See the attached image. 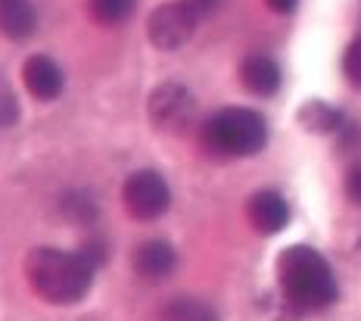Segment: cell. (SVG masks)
Listing matches in <instances>:
<instances>
[{
    "mask_svg": "<svg viewBox=\"0 0 361 321\" xmlns=\"http://www.w3.org/2000/svg\"><path fill=\"white\" fill-rule=\"evenodd\" d=\"M277 284L290 309L299 315L324 312L336 303V278L334 268L312 246H290L277 259Z\"/></svg>",
    "mask_w": 361,
    "mask_h": 321,
    "instance_id": "cell-1",
    "label": "cell"
},
{
    "mask_svg": "<svg viewBox=\"0 0 361 321\" xmlns=\"http://www.w3.org/2000/svg\"><path fill=\"white\" fill-rule=\"evenodd\" d=\"M25 278L41 300L54 305H72L85 300L94 284V262L78 253L56 246H37L25 256Z\"/></svg>",
    "mask_w": 361,
    "mask_h": 321,
    "instance_id": "cell-2",
    "label": "cell"
},
{
    "mask_svg": "<svg viewBox=\"0 0 361 321\" xmlns=\"http://www.w3.org/2000/svg\"><path fill=\"white\" fill-rule=\"evenodd\" d=\"M268 125L252 109H221L202 125V144L215 156H252L265 147Z\"/></svg>",
    "mask_w": 361,
    "mask_h": 321,
    "instance_id": "cell-3",
    "label": "cell"
},
{
    "mask_svg": "<svg viewBox=\"0 0 361 321\" xmlns=\"http://www.w3.org/2000/svg\"><path fill=\"white\" fill-rule=\"evenodd\" d=\"M125 209L140 222H153L159 215L169 212L171 206V190L165 184V178L159 171H134L131 178L125 181L122 190Z\"/></svg>",
    "mask_w": 361,
    "mask_h": 321,
    "instance_id": "cell-4",
    "label": "cell"
},
{
    "mask_svg": "<svg viewBox=\"0 0 361 321\" xmlns=\"http://www.w3.org/2000/svg\"><path fill=\"white\" fill-rule=\"evenodd\" d=\"M200 13L193 10L187 0H175V4H162L159 10H153V16L147 22L149 41L159 50H178L193 38Z\"/></svg>",
    "mask_w": 361,
    "mask_h": 321,
    "instance_id": "cell-5",
    "label": "cell"
},
{
    "mask_svg": "<svg viewBox=\"0 0 361 321\" xmlns=\"http://www.w3.org/2000/svg\"><path fill=\"white\" fill-rule=\"evenodd\" d=\"M149 113H153V122L162 128H178L193 116V97L180 85H162L149 97Z\"/></svg>",
    "mask_w": 361,
    "mask_h": 321,
    "instance_id": "cell-6",
    "label": "cell"
},
{
    "mask_svg": "<svg viewBox=\"0 0 361 321\" xmlns=\"http://www.w3.org/2000/svg\"><path fill=\"white\" fill-rule=\"evenodd\" d=\"M246 215H250L252 228L259 234H277V231L287 228L290 222V206L281 193L274 190H259L250 197V206H246Z\"/></svg>",
    "mask_w": 361,
    "mask_h": 321,
    "instance_id": "cell-7",
    "label": "cell"
},
{
    "mask_svg": "<svg viewBox=\"0 0 361 321\" xmlns=\"http://www.w3.org/2000/svg\"><path fill=\"white\" fill-rule=\"evenodd\" d=\"M22 78H25L28 94L37 97V100H56L66 85L63 69L50 56H32L22 69Z\"/></svg>",
    "mask_w": 361,
    "mask_h": 321,
    "instance_id": "cell-8",
    "label": "cell"
},
{
    "mask_svg": "<svg viewBox=\"0 0 361 321\" xmlns=\"http://www.w3.org/2000/svg\"><path fill=\"white\" fill-rule=\"evenodd\" d=\"M175 262H178L175 250H171L165 241H147V243H140L137 250H134V259H131L134 272H137L144 281H162V278H169V274L175 272Z\"/></svg>",
    "mask_w": 361,
    "mask_h": 321,
    "instance_id": "cell-9",
    "label": "cell"
},
{
    "mask_svg": "<svg viewBox=\"0 0 361 321\" xmlns=\"http://www.w3.org/2000/svg\"><path fill=\"white\" fill-rule=\"evenodd\" d=\"M240 81H243V87L252 91L255 97H271L281 87V69H277V63L271 56L252 54L240 66Z\"/></svg>",
    "mask_w": 361,
    "mask_h": 321,
    "instance_id": "cell-10",
    "label": "cell"
},
{
    "mask_svg": "<svg viewBox=\"0 0 361 321\" xmlns=\"http://www.w3.org/2000/svg\"><path fill=\"white\" fill-rule=\"evenodd\" d=\"M35 32L32 0H0V35L10 41H25Z\"/></svg>",
    "mask_w": 361,
    "mask_h": 321,
    "instance_id": "cell-11",
    "label": "cell"
},
{
    "mask_svg": "<svg viewBox=\"0 0 361 321\" xmlns=\"http://www.w3.org/2000/svg\"><path fill=\"white\" fill-rule=\"evenodd\" d=\"M162 321H218L215 309L200 300H171L162 309Z\"/></svg>",
    "mask_w": 361,
    "mask_h": 321,
    "instance_id": "cell-12",
    "label": "cell"
},
{
    "mask_svg": "<svg viewBox=\"0 0 361 321\" xmlns=\"http://www.w3.org/2000/svg\"><path fill=\"white\" fill-rule=\"evenodd\" d=\"M90 16L103 25H116V22H125L134 10V0H87Z\"/></svg>",
    "mask_w": 361,
    "mask_h": 321,
    "instance_id": "cell-13",
    "label": "cell"
},
{
    "mask_svg": "<svg viewBox=\"0 0 361 321\" xmlns=\"http://www.w3.org/2000/svg\"><path fill=\"white\" fill-rule=\"evenodd\" d=\"M302 122L308 125V128H314V131H334L336 125H340V113L327 109L324 103H312V107L302 113Z\"/></svg>",
    "mask_w": 361,
    "mask_h": 321,
    "instance_id": "cell-14",
    "label": "cell"
},
{
    "mask_svg": "<svg viewBox=\"0 0 361 321\" xmlns=\"http://www.w3.org/2000/svg\"><path fill=\"white\" fill-rule=\"evenodd\" d=\"M343 72L352 87H361V38H355L343 54Z\"/></svg>",
    "mask_w": 361,
    "mask_h": 321,
    "instance_id": "cell-15",
    "label": "cell"
},
{
    "mask_svg": "<svg viewBox=\"0 0 361 321\" xmlns=\"http://www.w3.org/2000/svg\"><path fill=\"white\" fill-rule=\"evenodd\" d=\"M345 193H349L352 203L361 206V166H355L349 175H345Z\"/></svg>",
    "mask_w": 361,
    "mask_h": 321,
    "instance_id": "cell-16",
    "label": "cell"
},
{
    "mask_svg": "<svg viewBox=\"0 0 361 321\" xmlns=\"http://www.w3.org/2000/svg\"><path fill=\"white\" fill-rule=\"evenodd\" d=\"M265 4H268L274 13H293V10H296L299 0H265Z\"/></svg>",
    "mask_w": 361,
    "mask_h": 321,
    "instance_id": "cell-17",
    "label": "cell"
},
{
    "mask_svg": "<svg viewBox=\"0 0 361 321\" xmlns=\"http://www.w3.org/2000/svg\"><path fill=\"white\" fill-rule=\"evenodd\" d=\"M187 4H190L197 13H209V10H212V6L218 4V0H187Z\"/></svg>",
    "mask_w": 361,
    "mask_h": 321,
    "instance_id": "cell-18",
    "label": "cell"
}]
</instances>
